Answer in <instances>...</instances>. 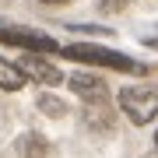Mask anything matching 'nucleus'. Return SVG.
Returning a JSON list of instances; mask_svg holds the SVG:
<instances>
[{"instance_id":"f257e3e1","label":"nucleus","mask_w":158,"mask_h":158,"mask_svg":"<svg viewBox=\"0 0 158 158\" xmlns=\"http://www.w3.org/2000/svg\"><path fill=\"white\" fill-rule=\"evenodd\" d=\"M67 60H81V63H95V67H113V70H123V74H144V67L137 60L123 56V53H113V49H102V46H88V42H77V46H67L60 49Z\"/></svg>"},{"instance_id":"f03ea898","label":"nucleus","mask_w":158,"mask_h":158,"mask_svg":"<svg viewBox=\"0 0 158 158\" xmlns=\"http://www.w3.org/2000/svg\"><path fill=\"white\" fill-rule=\"evenodd\" d=\"M119 109L134 123H151L158 116V88H123L119 91Z\"/></svg>"},{"instance_id":"7ed1b4c3","label":"nucleus","mask_w":158,"mask_h":158,"mask_svg":"<svg viewBox=\"0 0 158 158\" xmlns=\"http://www.w3.org/2000/svg\"><path fill=\"white\" fill-rule=\"evenodd\" d=\"M0 42L7 46H21V49H35V53H56V42L42 32H28V28H0Z\"/></svg>"},{"instance_id":"20e7f679","label":"nucleus","mask_w":158,"mask_h":158,"mask_svg":"<svg viewBox=\"0 0 158 158\" xmlns=\"http://www.w3.org/2000/svg\"><path fill=\"white\" fill-rule=\"evenodd\" d=\"M70 91L81 95L85 102H106V81L95 74H74L70 77Z\"/></svg>"},{"instance_id":"39448f33","label":"nucleus","mask_w":158,"mask_h":158,"mask_svg":"<svg viewBox=\"0 0 158 158\" xmlns=\"http://www.w3.org/2000/svg\"><path fill=\"white\" fill-rule=\"evenodd\" d=\"M21 70L28 74V77L42 81V85H60V81H63V74H60L56 67H53V63L39 60V56H35V53H32V56H25V60H21Z\"/></svg>"},{"instance_id":"423d86ee","label":"nucleus","mask_w":158,"mask_h":158,"mask_svg":"<svg viewBox=\"0 0 158 158\" xmlns=\"http://www.w3.org/2000/svg\"><path fill=\"white\" fill-rule=\"evenodd\" d=\"M25 81H28V74L21 70V63L0 60V88H4V91H18Z\"/></svg>"},{"instance_id":"0eeeda50","label":"nucleus","mask_w":158,"mask_h":158,"mask_svg":"<svg viewBox=\"0 0 158 158\" xmlns=\"http://www.w3.org/2000/svg\"><path fill=\"white\" fill-rule=\"evenodd\" d=\"M18 151H21L25 158H42L46 151H49V144H46L42 137H35V134H28V137H21V141H18Z\"/></svg>"},{"instance_id":"6e6552de","label":"nucleus","mask_w":158,"mask_h":158,"mask_svg":"<svg viewBox=\"0 0 158 158\" xmlns=\"http://www.w3.org/2000/svg\"><path fill=\"white\" fill-rule=\"evenodd\" d=\"M39 109H42V113H49V116H63V113H67V106L56 102L53 95H42V98H39Z\"/></svg>"},{"instance_id":"1a4fd4ad","label":"nucleus","mask_w":158,"mask_h":158,"mask_svg":"<svg viewBox=\"0 0 158 158\" xmlns=\"http://www.w3.org/2000/svg\"><path fill=\"white\" fill-rule=\"evenodd\" d=\"M123 7H127V0H98L102 14H116V11H123Z\"/></svg>"},{"instance_id":"9d476101","label":"nucleus","mask_w":158,"mask_h":158,"mask_svg":"<svg viewBox=\"0 0 158 158\" xmlns=\"http://www.w3.org/2000/svg\"><path fill=\"white\" fill-rule=\"evenodd\" d=\"M39 4H67V0H39Z\"/></svg>"},{"instance_id":"9b49d317","label":"nucleus","mask_w":158,"mask_h":158,"mask_svg":"<svg viewBox=\"0 0 158 158\" xmlns=\"http://www.w3.org/2000/svg\"><path fill=\"white\" fill-rule=\"evenodd\" d=\"M144 158H158V155H144Z\"/></svg>"},{"instance_id":"f8f14e48","label":"nucleus","mask_w":158,"mask_h":158,"mask_svg":"<svg viewBox=\"0 0 158 158\" xmlns=\"http://www.w3.org/2000/svg\"><path fill=\"white\" fill-rule=\"evenodd\" d=\"M155 148H158V134H155Z\"/></svg>"}]
</instances>
